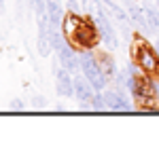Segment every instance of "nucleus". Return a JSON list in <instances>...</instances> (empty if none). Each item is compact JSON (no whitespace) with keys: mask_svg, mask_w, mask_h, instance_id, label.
Masks as SVG:
<instances>
[{"mask_svg":"<svg viewBox=\"0 0 159 148\" xmlns=\"http://www.w3.org/2000/svg\"><path fill=\"white\" fill-rule=\"evenodd\" d=\"M70 40L79 49H91V47H96V42L100 40V32H98L96 21H89L85 17H81V21L76 25V30L72 32Z\"/></svg>","mask_w":159,"mask_h":148,"instance_id":"f257e3e1","label":"nucleus"},{"mask_svg":"<svg viewBox=\"0 0 159 148\" xmlns=\"http://www.w3.org/2000/svg\"><path fill=\"white\" fill-rule=\"evenodd\" d=\"M79 62H81V70H83V76L93 85L96 91H102L104 85H106V74L102 72L100 63L93 59V55H89L87 51H83L79 55Z\"/></svg>","mask_w":159,"mask_h":148,"instance_id":"f03ea898","label":"nucleus"},{"mask_svg":"<svg viewBox=\"0 0 159 148\" xmlns=\"http://www.w3.org/2000/svg\"><path fill=\"white\" fill-rule=\"evenodd\" d=\"M53 47L57 49V57H60L61 68H66L68 72H74L76 68H81L79 55L74 53V49L68 45V42H64V38H61L60 32H55V34H53Z\"/></svg>","mask_w":159,"mask_h":148,"instance_id":"7ed1b4c3","label":"nucleus"},{"mask_svg":"<svg viewBox=\"0 0 159 148\" xmlns=\"http://www.w3.org/2000/svg\"><path fill=\"white\" fill-rule=\"evenodd\" d=\"M136 59H138L140 70H144L147 74H157L159 72V57H157V53L151 49L144 40H140V42L136 45Z\"/></svg>","mask_w":159,"mask_h":148,"instance_id":"20e7f679","label":"nucleus"},{"mask_svg":"<svg viewBox=\"0 0 159 148\" xmlns=\"http://www.w3.org/2000/svg\"><path fill=\"white\" fill-rule=\"evenodd\" d=\"M96 25H98L100 38L104 40V45H106V49H117V45H119V40H117V36H115V32H112V25H110L108 17H106V15H102L100 19H96Z\"/></svg>","mask_w":159,"mask_h":148,"instance_id":"39448f33","label":"nucleus"},{"mask_svg":"<svg viewBox=\"0 0 159 148\" xmlns=\"http://www.w3.org/2000/svg\"><path fill=\"white\" fill-rule=\"evenodd\" d=\"M74 95H76L79 102L91 104V99L96 98V89H93V85L87 81L85 76H76L74 78Z\"/></svg>","mask_w":159,"mask_h":148,"instance_id":"423d86ee","label":"nucleus"},{"mask_svg":"<svg viewBox=\"0 0 159 148\" xmlns=\"http://www.w3.org/2000/svg\"><path fill=\"white\" fill-rule=\"evenodd\" d=\"M55 78H57V93L64 95V98H72L74 95V81L70 78V72L66 70V68H61V70H55Z\"/></svg>","mask_w":159,"mask_h":148,"instance_id":"0eeeda50","label":"nucleus"},{"mask_svg":"<svg viewBox=\"0 0 159 148\" xmlns=\"http://www.w3.org/2000/svg\"><path fill=\"white\" fill-rule=\"evenodd\" d=\"M47 15H49L51 24V34H55L57 28L64 24V11H61V4L57 0H47Z\"/></svg>","mask_w":159,"mask_h":148,"instance_id":"6e6552de","label":"nucleus"},{"mask_svg":"<svg viewBox=\"0 0 159 148\" xmlns=\"http://www.w3.org/2000/svg\"><path fill=\"white\" fill-rule=\"evenodd\" d=\"M102 98H104V104H106L108 110L121 112V110H129V108H132V106L125 102V98H123L121 93H117V91H106Z\"/></svg>","mask_w":159,"mask_h":148,"instance_id":"1a4fd4ad","label":"nucleus"},{"mask_svg":"<svg viewBox=\"0 0 159 148\" xmlns=\"http://www.w3.org/2000/svg\"><path fill=\"white\" fill-rule=\"evenodd\" d=\"M83 7H85V13L89 15V19H91V21H96V19H100V17L104 15L102 4H100L98 0H83Z\"/></svg>","mask_w":159,"mask_h":148,"instance_id":"9d476101","label":"nucleus"},{"mask_svg":"<svg viewBox=\"0 0 159 148\" xmlns=\"http://www.w3.org/2000/svg\"><path fill=\"white\" fill-rule=\"evenodd\" d=\"M100 68H102V72L106 74V78H110V76L115 74V63H112V59L106 57V55H100Z\"/></svg>","mask_w":159,"mask_h":148,"instance_id":"9b49d317","label":"nucleus"},{"mask_svg":"<svg viewBox=\"0 0 159 148\" xmlns=\"http://www.w3.org/2000/svg\"><path fill=\"white\" fill-rule=\"evenodd\" d=\"M32 106H34V108H40V110H43V108H45V106H47V104H45V98H40V95H38V98H34V102H32Z\"/></svg>","mask_w":159,"mask_h":148,"instance_id":"f8f14e48","label":"nucleus"},{"mask_svg":"<svg viewBox=\"0 0 159 148\" xmlns=\"http://www.w3.org/2000/svg\"><path fill=\"white\" fill-rule=\"evenodd\" d=\"M24 108H25V104L21 99H13L11 102V110H24Z\"/></svg>","mask_w":159,"mask_h":148,"instance_id":"ddd939ff","label":"nucleus"},{"mask_svg":"<svg viewBox=\"0 0 159 148\" xmlns=\"http://www.w3.org/2000/svg\"><path fill=\"white\" fill-rule=\"evenodd\" d=\"M66 2H68V9H70L72 13L79 11V7H76V0H66Z\"/></svg>","mask_w":159,"mask_h":148,"instance_id":"4468645a","label":"nucleus"},{"mask_svg":"<svg viewBox=\"0 0 159 148\" xmlns=\"http://www.w3.org/2000/svg\"><path fill=\"white\" fill-rule=\"evenodd\" d=\"M157 53H159V40H157Z\"/></svg>","mask_w":159,"mask_h":148,"instance_id":"2eb2a0df","label":"nucleus"},{"mask_svg":"<svg viewBox=\"0 0 159 148\" xmlns=\"http://www.w3.org/2000/svg\"><path fill=\"white\" fill-rule=\"evenodd\" d=\"M0 4H2V0H0Z\"/></svg>","mask_w":159,"mask_h":148,"instance_id":"dca6fc26","label":"nucleus"}]
</instances>
